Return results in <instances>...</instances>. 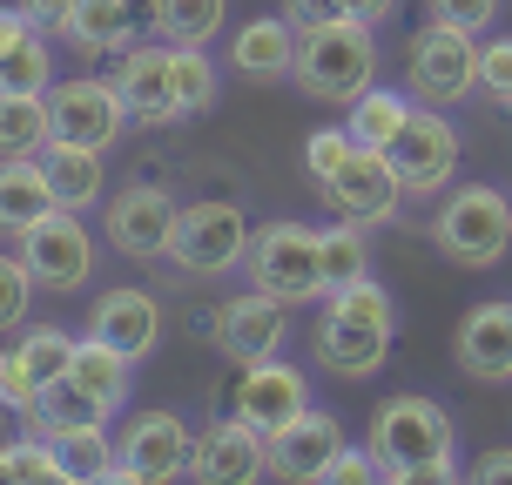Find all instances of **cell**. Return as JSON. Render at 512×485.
<instances>
[{"label": "cell", "mask_w": 512, "mask_h": 485, "mask_svg": "<svg viewBox=\"0 0 512 485\" xmlns=\"http://www.w3.org/2000/svg\"><path fill=\"white\" fill-rule=\"evenodd\" d=\"M371 452H378L384 465V485H445L459 479V459H452V445H459V432H452V411L438 405V398H425V391H398V398H384L378 411H371V438H364Z\"/></svg>", "instance_id": "cell-1"}, {"label": "cell", "mask_w": 512, "mask_h": 485, "mask_svg": "<svg viewBox=\"0 0 512 485\" xmlns=\"http://www.w3.org/2000/svg\"><path fill=\"white\" fill-rule=\"evenodd\" d=\"M290 81L317 102H358L378 81V27L371 21H324L297 34V68Z\"/></svg>", "instance_id": "cell-2"}, {"label": "cell", "mask_w": 512, "mask_h": 485, "mask_svg": "<svg viewBox=\"0 0 512 485\" xmlns=\"http://www.w3.org/2000/svg\"><path fill=\"white\" fill-rule=\"evenodd\" d=\"M432 243L459 270H492V263H506L512 250V196L506 189H492V182H459V189H445L432 209Z\"/></svg>", "instance_id": "cell-3"}, {"label": "cell", "mask_w": 512, "mask_h": 485, "mask_svg": "<svg viewBox=\"0 0 512 485\" xmlns=\"http://www.w3.org/2000/svg\"><path fill=\"white\" fill-rule=\"evenodd\" d=\"M243 270L263 297H277L290 310H317L331 297V283H324V230H310V223H263L250 236V256H243Z\"/></svg>", "instance_id": "cell-4"}, {"label": "cell", "mask_w": 512, "mask_h": 485, "mask_svg": "<svg viewBox=\"0 0 512 485\" xmlns=\"http://www.w3.org/2000/svg\"><path fill=\"white\" fill-rule=\"evenodd\" d=\"M250 216H243V203H230V196H196V203H182L176 216V236H169V263H176L182 277H230V270H243V256H250Z\"/></svg>", "instance_id": "cell-5"}, {"label": "cell", "mask_w": 512, "mask_h": 485, "mask_svg": "<svg viewBox=\"0 0 512 485\" xmlns=\"http://www.w3.org/2000/svg\"><path fill=\"white\" fill-rule=\"evenodd\" d=\"M479 54H486V34H465L452 21H425L405 48V88L432 108H452L479 88Z\"/></svg>", "instance_id": "cell-6"}, {"label": "cell", "mask_w": 512, "mask_h": 485, "mask_svg": "<svg viewBox=\"0 0 512 485\" xmlns=\"http://www.w3.org/2000/svg\"><path fill=\"white\" fill-rule=\"evenodd\" d=\"M176 216H182V203H176L169 182L135 176V182H122V189H108L102 236H108V250H122L128 263H155V256H169Z\"/></svg>", "instance_id": "cell-7"}, {"label": "cell", "mask_w": 512, "mask_h": 485, "mask_svg": "<svg viewBox=\"0 0 512 485\" xmlns=\"http://www.w3.org/2000/svg\"><path fill=\"white\" fill-rule=\"evenodd\" d=\"M14 250H21V263L34 270V283H41L48 297H75V290H88L95 270H102V243L88 236V223H81L75 209L41 216L27 236H14Z\"/></svg>", "instance_id": "cell-8"}, {"label": "cell", "mask_w": 512, "mask_h": 485, "mask_svg": "<svg viewBox=\"0 0 512 485\" xmlns=\"http://www.w3.org/2000/svg\"><path fill=\"white\" fill-rule=\"evenodd\" d=\"M48 122H54V142H81V149H115L128 135V102L122 88H115V75H61L48 88Z\"/></svg>", "instance_id": "cell-9"}, {"label": "cell", "mask_w": 512, "mask_h": 485, "mask_svg": "<svg viewBox=\"0 0 512 485\" xmlns=\"http://www.w3.org/2000/svg\"><path fill=\"white\" fill-rule=\"evenodd\" d=\"M115 445H122V472H115L122 485L182 479V472H189V459H196V432H189V418H182V411H169V405L128 411L122 432H115Z\"/></svg>", "instance_id": "cell-10"}, {"label": "cell", "mask_w": 512, "mask_h": 485, "mask_svg": "<svg viewBox=\"0 0 512 485\" xmlns=\"http://www.w3.org/2000/svg\"><path fill=\"white\" fill-rule=\"evenodd\" d=\"M310 405H317V398H310V378H304V364H290V358L236 364L230 391H223V411H230V418H243V425H256L263 438L283 432L290 418H304Z\"/></svg>", "instance_id": "cell-11"}, {"label": "cell", "mask_w": 512, "mask_h": 485, "mask_svg": "<svg viewBox=\"0 0 512 485\" xmlns=\"http://www.w3.org/2000/svg\"><path fill=\"white\" fill-rule=\"evenodd\" d=\"M75 331H61V324H34V331H14V344L0 351V405L27 418V411L41 405V391L54 378H68V364H75Z\"/></svg>", "instance_id": "cell-12"}, {"label": "cell", "mask_w": 512, "mask_h": 485, "mask_svg": "<svg viewBox=\"0 0 512 485\" xmlns=\"http://www.w3.org/2000/svg\"><path fill=\"white\" fill-rule=\"evenodd\" d=\"M324 203L344 216V223H364V230H378V223H398V209H405V176H398V162L391 149H351V162L324 182Z\"/></svg>", "instance_id": "cell-13"}, {"label": "cell", "mask_w": 512, "mask_h": 485, "mask_svg": "<svg viewBox=\"0 0 512 485\" xmlns=\"http://www.w3.org/2000/svg\"><path fill=\"white\" fill-rule=\"evenodd\" d=\"M459 128L445 122L432 102L411 115V128L398 135V149H391V162H398V176H405V196L411 203H432V196H445L452 189V176H459Z\"/></svg>", "instance_id": "cell-14"}, {"label": "cell", "mask_w": 512, "mask_h": 485, "mask_svg": "<svg viewBox=\"0 0 512 485\" xmlns=\"http://www.w3.org/2000/svg\"><path fill=\"white\" fill-rule=\"evenodd\" d=\"M391 337L398 331H378V324H364L351 317L344 304H317V324H310V358L324 364L331 378H378L384 358H391Z\"/></svg>", "instance_id": "cell-15"}, {"label": "cell", "mask_w": 512, "mask_h": 485, "mask_svg": "<svg viewBox=\"0 0 512 485\" xmlns=\"http://www.w3.org/2000/svg\"><path fill=\"white\" fill-rule=\"evenodd\" d=\"M216 351L230 364H263V358H283V344H290V304L277 297H263V290H243L230 304H216V337H209Z\"/></svg>", "instance_id": "cell-16"}, {"label": "cell", "mask_w": 512, "mask_h": 485, "mask_svg": "<svg viewBox=\"0 0 512 485\" xmlns=\"http://www.w3.org/2000/svg\"><path fill=\"white\" fill-rule=\"evenodd\" d=\"M344 445H351L344 418H337V411H324V405H310L304 418H290L283 432H270V472H277V479H290V485H324Z\"/></svg>", "instance_id": "cell-17"}, {"label": "cell", "mask_w": 512, "mask_h": 485, "mask_svg": "<svg viewBox=\"0 0 512 485\" xmlns=\"http://www.w3.org/2000/svg\"><path fill=\"white\" fill-rule=\"evenodd\" d=\"M115 88H122L128 115L142 128H169L182 122L176 108V75H169V41L155 34V41H128L122 54H115Z\"/></svg>", "instance_id": "cell-18"}, {"label": "cell", "mask_w": 512, "mask_h": 485, "mask_svg": "<svg viewBox=\"0 0 512 485\" xmlns=\"http://www.w3.org/2000/svg\"><path fill=\"white\" fill-rule=\"evenodd\" d=\"M263 472H270V438L256 432V425H243V418H230V411L196 438L189 479H203V485H256Z\"/></svg>", "instance_id": "cell-19"}, {"label": "cell", "mask_w": 512, "mask_h": 485, "mask_svg": "<svg viewBox=\"0 0 512 485\" xmlns=\"http://www.w3.org/2000/svg\"><path fill=\"white\" fill-rule=\"evenodd\" d=\"M88 337H102V344H115V351H128V358L142 364L162 344V304H155V290H142V283L102 290L88 304Z\"/></svg>", "instance_id": "cell-20"}, {"label": "cell", "mask_w": 512, "mask_h": 485, "mask_svg": "<svg viewBox=\"0 0 512 485\" xmlns=\"http://www.w3.org/2000/svg\"><path fill=\"white\" fill-rule=\"evenodd\" d=\"M452 358L465 378L479 384H506L512 378V297H486L459 317L452 331Z\"/></svg>", "instance_id": "cell-21"}, {"label": "cell", "mask_w": 512, "mask_h": 485, "mask_svg": "<svg viewBox=\"0 0 512 485\" xmlns=\"http://www.w3.org/2000/svg\"><path fill=\"white\" fill-rule=\"evenodd\" d=\"M230 68L243 81H290L297 68V21L290 14H256L230 34Z\"/></svg>", "instance_id": "cell-22"}, {"label": "cell", "mask_w": 512, "mask_h": 485, "mask_svg": "<svg viewBox=\"0 0 512 485\" xmlns=\"http://www.w3.org/2000/svg\"><path fill=\"white\" fill-rule=\"evenodd\" d=\"M41 169H48V189H54V203H61V209L88 216V209L108 203V162H102V149L48 142V149H41Z\"/></svg>", "instance_id": "cell-23"}, {"label": "cell", "mask_w": 512, "mask_h": 485, "mask_svg": "<svg viewBox=\"0 0 512 485\" xmlns=\"http://www.w3.org/2000/svg\"><path fill=\"white\" fill-rule=\"evenodd\" d=\"M54 209L61 203H54V189H48L41 155H0V236L14 243V236H27Z\"/></svg>", "instance_id": "cell-24"}, {"label": "cell", "mask_w": 512, "mask_h": 485, "mask_svg": "<svg viewBox=\"0 0 512 485\" xmlns=\"http://www.w3.org/2000/svg\"><path fill=\"white\" fill-rule=\"evenodd\" d=\"M122 411L108 405V398H95L88 384L68 371V378H54L48 391H41V405L21 418V432H41V438H61V432H81V425H115Z\"/></svg>", "instance_id": "cell-25"}, {"label": "cell", "mask_w": 512, "mask_h": 485, "mask_svg": "<svg viewBox=\"0 0 512 485\" xmlns=\"http://www.w3.org/2000/svg\"><path fill=\"white\" fill-rule=\"evenodd\" d=\"M411 102H418L411 88H384V81H371L358 102H351V115H344V122H351V135H358L364 149H398V135H405L411 115H418Z\"/></svg>", "instance_id": "cell-26"}, {"label": "cell", "mask_w": 512, "mask_h": 485, "mask_svg": "<svg viewBox=\"0 0 512 485\" xmlns=\"http://www.w3.org/2000/svg\"><path fill=\"white\" fill-rule=\"evenodd\" d=\"M61 452V472L68 485H102L122 472V445H115V425H81V432H61L54 438Z\"/></svg>", "instance_id": "cell-27"}, {"label": "cell", "mask_w": 512, "mask_h": 485, "mask_svg": "<svg viewBox=\"0 0 512 485\" xmlns=\"http://www.w3.org/2000/svg\"><path fill=\"white\" fill-rule=\"evenodd\" d=\"M95 398H108L115 411H128V384H135V358L128 351H115V344H102V337H88L81 331V344H75V364H68Z\"/></svg>", "instance_id": "cell-28"}, {"label": "cell", "mask_w": 512, "mask_h": 485, "mask_svg": "<svg viewBox=\"0 0 512 485\" xmlns=\"http://www.w3.org/2000/svg\"><path fill=\"white\" fill-rule=\"evenodd\" d=\"M149 27L162 41H196V48H209L230 27V0H149Z\"/></svg>", "instance_id": "cell-29"}, {"label": "cell", "mask_w": 512, "mask_h": 485, "mask_svg": "<svg viewBox=\"0 0 512 485\" xmlns=\"http://www.w3.org/2000/svg\"><path fill=\"white\" fill-rule=\"evenodd\" d=\"M169 75H176V108H182V122L209 115V108H216V95H223V75H216L209 48H196V41H169Z\"/></svg>", "instance_id": "cell-30"}, {"label": "cell", "mask_w": 512, "mask_h": 485, "mask_svg": "<svg viewBox=\"0 0 512 485\" xmlns=\"http://www.w3.org/2000/svg\"><path fill=\"white\" fill-rule=\"evenodd\" d=\"M81 54H122L135 41V0H81L75 34H68Z\"/></svg>", "instance_id": "cell-31"}, {"label": "cell", "mask_w": 512, "mask_h": 485, "mask_svg": "<svg viewBox=\"0 0 512 485\" xmlns=\"http://www.w3.org/2000/svg\"><path fill=\"white\" fill-rule=\"evenodd\" d=\"M48 142V95H0V155H41Z\"/></svg>", "instance_id": "cell-32"}, {"label": "cell", "mask_w": 512, "mask_h": 485, "mask_svg": "<svg viewBox=\"0 0 512 485\" xmlns=\"http://www.w3.org/2000/svg\"><path fill=\"white\" fill-rule=\"evenodd\" d=\"M54 81V34H27L14 54H0V95H48Z\"/></svg>", "instance_id": "cell-33"}, {"label": "cell", "mask_w": 512, "mask_h": 485, "mask_svg": "<svg viewBox=\"0 0 512 485\" xmlns=\"http://www.w3.org/2000/svg\"><path fill=\"white\" fill-rule=\"evenodd\" d=\"M0 465H7V479H14V485H68L54 438H41V432H21L14 445H0Z\"/></svg>", "instance_id": "cell-34"}, {"label": "cell", "mask_w": 512, "mask_h": 485, "mask_svg": "<svg viewBox=\"0 0 512 485\" xmlns=\"http://www.w3.org/2000/svg\"><path fill=\"white\" fill-rule=\"evenodd\" d=\"M371 277V250H364V223H344L337 216L331 230H324V283L344 290V283Z\"/></svg>", "instance_id": "cell-35"}, {"label": "cell", "mask_w": 512, "mask_h": 485, "mask_svg": "<svg viewBox=\"0 0 512 485\" xmlns=\"http://www.w3.org/2000/svg\"><path fill=\"white\" fill-rule=\"evenodd\" d=\"M351 149H358V135H351V122H337V128H310L304 135V176L324 189V182L351 162Z\"/></svg>", "instance_id": "cell-36"}, {"label": "cell", "mask_w": 512, "mask_h": 485, "mask_svg": "<svg viewBox=\"0 0 512 485\" xmlns=\"http://www.w3.org/2000/svg\"><path fill=\"white\" fill-rule=\"evenodd\" d=\"M34 270L21 263V250H0V331H21L27 324V304H34Z\"/></svg>", "instance_id": "cell-37"}, {"label": "cell", "mask_w": 512, "mask_h": 485, "mask_svg": "<svg viewBox=\"0 0 512 485\" xmlns=\"http://www.w3.org/2000/svg\"><path fill=\"white\" fill-rule=\"evenodd\" d=\"M479 95L512 108V34H492L486 41V54H479Z\"/></svg>", "instance_id": "cell-38"}, {"label": "cell", "mask_w": 512, "mask_h": 485, "mask_svg": "<svg viewBox=\"0 0 512 485\" xmlns=\"http://www.w3.org/2000/svg\"><path fill=\"white\" fill-rule=\"evenodd\" d=\"M425 7H432V21H452L465 34H492L499 21V0H425Z\"/></svg>", "instance_id": "cell-39"}, {"label": "cell", "mask_w": 512, "mask_h": 485, "mask_svg": "<svg viewBox=\"0 0 512 485\" xmlns=\"http://www.w3.org/2000/svg\"><path fill=\"white\" fill-rule=\"evenodd\" d=\"M384 479V465H378V452H371V445H344V452H337V465H331V479L324 485H378Z\"/></svg>", "instance_id": "cell-40"}, {"label": "cell", "mask_w": 512, "mask_h": 485, "mask_svg": "<svg viewBox=\"0 0 512 485\" xmlns=\"http://www.w3.org/2000/svg\"><path fill=\"white\" fill-rule=\"evenodd\" d=\"M21 7L34 14L41 34H54V41H68V34H75V14H81V0H21Z\"/></svg>", "instance_id": "cell-41"}, {"label": "cell", "mask_w": 512, "mask_h": 485, "mask_svg": "<svg viewBox=\"0 0 512 485\" xmlns=\"http://www.w3.org/2000/svg\"><path fill=\"white\" fill-rule=\"evenodd\" d=\"M283 14L304 34V27H324V21H351V0H283Z\"/></svg>", "instance_id": "cell-42"}, {"label": "cell", "mask_w": 512, "mask_h": 485, "mask_svg": "<svg viewBox=\"0 0 512 485\" xmlns=\"http://www.w3.org/2000/svg\"><path fill=\"white\" fill-rule=\"evenodd\" d=\"M465 479H472V485H512V445H492V452H479Z\"/></svg>", "instance_id": "cell-43"}, {"label": "cell", "mask_w": 512, "mask_h": 485, "mask_svg": "<svg viewBox=\"0 0 512 485\" xmlns=\"http://www.w3.org/2000/svg\"><path fill=\"white\" fill-rule=\"evenodd\" d=\"M27 34H41V27H34V14H27L21 0H14V7H0V54H14Z\"/></svg>", "instance_id": "cell-44"}, {"label": "cell", "mask_w": 512, "mask_h": 485, "mask_svg": "<svg viewBox=\"0 0 512 485\" xmlns=\"http://www.w3.org/2000/svg\"><path fill=\"white\" fill-rule=\"evenodd\" d=\"M398 14V0H351V21H371V27H384Z\"/></svg>", "instance_id": "cell-45"}]
</instances>
